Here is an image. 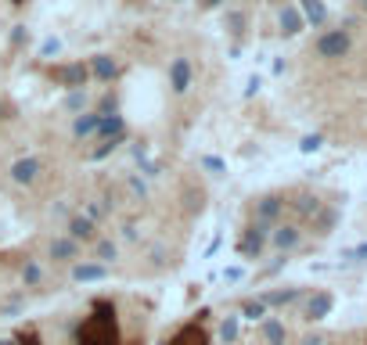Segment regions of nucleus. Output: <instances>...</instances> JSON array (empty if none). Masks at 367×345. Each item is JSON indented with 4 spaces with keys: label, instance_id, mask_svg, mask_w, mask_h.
Listing matches in <instances>:
<instances>
[{
    "label": "nucleus",
    "instance_id": "obj_1",
    "mask_svg": "<svg viewBox=\"0 0 367 345\" xmlns=\"http://www.w3.org/2000/svg\"><path fill=\"white\" fill-rule=\"evenodd\" d=\"M76 345H119V320L112 302H98L94 313L79 324Z\"/></svg>",
    "mask_w": 367,
    "mask_h": 345
},
{
    "label": "nucleus",
    "instance_id": "obj_2",
    "mask_svg": "<svg viewBox=\"0 0 367 345\" xmlns=\"http://www.w3.org/2000/svg\"><path fill=\"white\" fill-rule=\"evenodd\" d=\"M51 83L61 90H83L90 83V69L86 61H61V65L51 69Z\"/></svg>",
    "mask_w": 367,
    "mask_h": 345
},
{
    "label": "nucleus",
    "instance_id": "obj_3",
    "mask_svg": "<svg viewBox=\"0 0 367 345\" xmlns=\"http://www.w3.org/2000/svg\"><path fill=\"white\" fill-rule=\"evenodd\" d=\"M353 51V37L349 29H324V33L317 37V54L328 58V61H339Z\"/></svg>",
    "mask_w": 367,
    "mask_h": 345
},
{
    "label": "nucleus",
    "instance_id": "obj_4",
    "mask_svg": "<svg viewBox=\"0 0 367 345\" xmlns=\"http://www.w3.org/2000/svg\"><path fill=\"white\" fill-rule=\"evenodd\" d=\"M166 76H169V90L176 93V98H184V93L191 90V83H195V65H191V58H184V54H176L173 61H169V69H166Z\"/></svg>",
    "mask_w": 367,
    "mask_h": 345
},
{
    "label": "nucleus",
    "instance_id": "obj_5",
    "mask_svg": "<svg viewBox=\"0 0 367 345\" xmlns=\"http://www.w3.org/2000/svg\"><path fill=\"white\" fill-rule=\"evenodd\" d=\"M40 173H44V162L37 159V155H25V159H15L11 162V180L18 187H33L40 180Z\"/></svg>",
    "mask_w": 367,
    "mask_h": 345
},
{
    "label": "nucleus",
    "instance_id": "obj_6",
    "mask_svg": "<svg viewBox=\"0 0 367 345\" xmlns=\"http://www.w3.org/2000/svg\"><path fill=\"white\" fill-rule=\"evenodd\" d=\"M86 69H90V79H94V83H112V79H119V61H115L112 54L86 58Z\"/></svg>",
    "mask_w": 367,
    "mask_h": 345
},
{
    "label": "nucleus",
    "instance_id": "obj_7",
    "mask_svg": "<svg viewBox=\"0 0 367 345\" xmlns=\"http://www.w3.org/2000/svg\"><path fill=\"white\" fill-rule=\"evenodd\" d=\"M281 212H285V202L278 195H266V198L256 202V223H266L273 230V227H278V219H281Z\"/></svg>",
    "mask_w": 367,
    "mask_h": 345
},
{
    "label": "nucleus",
    "instance_id": "obj_8",
    "mask_svg": "<svg viewBox=\"0 0 367 345\" xmlns=\"http://www.w3.org/2000/svg\"><path fill=\"white\" fill-rule=\"evenodd\" d=\"M98 126H101V112L94 108H86L72 119V137L76 141H90V137H98Z\"/></svg>",
    "mask_w": 367,
    "mask_h": 345
},
{
    "label": "nucleus",
    "instance_id": "obj_9",
    "mask_svg": "<svg viewBox=\"0 0 367 345\" xmlns=\"http://www.w3.org/2000/svg\"><path fill=\"white\" fill-rule=\"evenodd\" d=\"M299 241H302V234L295 223H278L270 230V245L278 248V252H292V248H299Z\"/></svg>",
    "mask_w": 367,
    "mask_h": 345
},
{
    "label": "nucleus",
    "instance_id": "obj_10",
    "mask_svg": "<svg viewBox=\"0 0 367 345\" xmlns=\"http://www.w3.org/2000/svg\"><path fill=\"white\" fill-rule=\"evenodd\" d=\"M98 137H101V141H115V144H122V141H127V119H122L119 112H108V115H101Z\"/></svg>",
    "mask_w": 367,
    "mask_h": 345
},
{
    "label": "nucleus",
    "instance_id": "obj_11",
    "mask_svg": "<svg viewBox=\"0 0 367 345\" xmlns=\"http://www.w3.org/2000/svg\"><path fill=\"white\" fill-rule=\"evenodd\" d=\"M169 345H209V331H205L202 324H184V327L173 334Z\"/></svg>",
    "mask_w": 367,
    "mask_h": 345
},
{
    "label": "nucleus",
    "instance_id": "obj_12",
    "mask_svg": "<svg viewBox=\"0 0 367 345\" xmlns=\"http://www.w3.org/2000/svg\"><path fill=\"white\" fill-rule=\"evenodd\" d=\"M76 256H79V241H72L69 234L51 241V259H54V263H72Z\"/></svg>",
    "mask_w": 367,
    "mask_h": 345
},
{
    "label": "nucleus",
    "instance_id": "obj_13",
    "mask_svg": "<svg viewBox=\"0 0 367 345\" xmlns=\"http://www.w3.org/2000/svg\"><path fill=\"white\" fill-rule=\"evenodd\" d=\"M299 15L306 25H324L328 22V8H324V0H299Z\"/></svg>",
    "mask_w": 367,
    "mask_h": 345
},
{
    "label": "nucleus",
    "instance_id": "obj_14",
    "mask_svg": "<svg viewBox=\"0 0 367 345\" xmlns=\"http://www.w3.org/2000/svg\"><path fill=\"white\" fill-rule=\"evenodd\" d=\"M94 230H98V227H94V219H86L83 212L69 219V237H72V241H94V237H98Z\"/></svg>",
    "mask_w": 367,
    "mask_h": 345
},
{
    "label": "nucleus",
    "instance_id": "obj_15",
    "mask_svg": "<svg viewBox=\"0 0 367 345\" xmlns=\"http://www.w3.org/2000/svg\"><path fill=\"white\" fill-rule=\"evenodd\" d=\"M108 270L101 263H76L72 266V280H79V285H86V280H105Z\"/></svg>",
    "mask_w": 367,
    "mask_h": 345
},
{
    "label": "nucleus",
    "instance_id": "obj_16",
    "mask_svg": "<svg viewBox=\"0 0 367 345\" xmlns=\"http://www.w3.org/2000/svg\"><path fill=\"white\" fill-rule=\"evenodd\" d=\"M302 29H306V22H302L299 8H295V4L281 8V33H285V37H295V33H302Z\"/></svg>",
    "mask_w": 367,
    "mask_h": 345
},
{
    "label": "nucleus",
    "instance_id": "obj_17",
    "mask_svg": "<svg viewBox=\"0 0 367 345\" xmlns=\"http://www.w3.org/2000/svg\"><path fill=\"white\" fill-rule=\"evenodd\" d=\"M328 309H331V295H324V292H321V295H314V299H310V306H306V317H310V320H321Z\"/></svg>",
    "mask_w": 367,
    "mask_h": 345
},
{
    "label": "nucleus",
    "instance_id": "obj_18",
    "mask_svg": "<svg viewBox=\"0 0 367 345\" xmlns=\"http://www.w3.org/2000/svg\"><path fill=\"white\" fill-rule=\"evenodd\" d=\"M22 280H25V288H37L40 280H44V266H40L37 259H25V266H22Z\"/></svg>",
    "mask_w": 367,
    "mask_h": 345
},
{
    "label": "nucleus",
    "instance_id": "obj_19",
    "mask_svg": "<svg viewBox=\"0 0 367 345\" xmlns=\"http://www.w3.org/2000/svg\"><path fill=\"white\" fill-rule=\"evenodd\" d=\"M86 105H90V93H86V86L83 90H69V98H65V112H86Z\"/></svg>",
    "mask_w": 367,
    "mask_h": 345
},
{
    "label": "nucleus",
    "instance_id": "obj_20",
    "mask_svg": "<svg viewBox=\"0 0 367 345\" xmlns=\"http://www.w3.org/2000/svg\"><path fill=\"white\" fill-rule=\"evenodd\" d=\"M198 166H202L205 173H212V176H224V173H227V162H224V159H217V155H202Z\"/></svg>",
    "mask_w": 367,
    "mask_h": 345
},
{
    "label": "nucleus",
    "instance_id": "obj_21",
    "mask_svg": "<svg viewBox=\"0 0 367 345\" xmlns=\"http://www.w3.org/2000/svg\"><path fill=\"white\" fill-rule=\"evenodd\" d=\"M321 144H324L321 134H306V137L299 141V151H302V155H314V151H321Z\"/></svg>",
    "mask_w": 367,
    "mask_h": 345
},
{
    "label": "nucleus",
    "instance_id": "obj_22",
    "mask_svg": "<svg viewBox=\"0 0 367 345\" xmlns=\"http://www.w3.org/2000/svg\"><path fill=\"white\" fill-rule=\"evenodd\" d=\"M115 256H119L115 241H98V259H101V263H108V259H115Z\"/></svg>",
    "mask_w": 367,
    "mask_h": 345
},
{
    "label": "nucleus",
    "instance_id": "obj_23",
    "mask_svg": "<svg viewBox=\"0 0 367 345\" xmlns=\"http://www.w3.org/2000/svg\"><path fill=\"white\" fill-rule=\"evenodd\" d=\"M54 54H61V40H58V37H51V40H44V44H40V58H47V61H51Z\"/></svg>",
    "mask_w": 367,
    "mask_h": 345
},
{
    "label": "nucleus",
    "instance_id": "obj_24",
    "mask_svg": "<svg viewBox=\"0 0 367 345\" xmlns=\"http://www.w3.org/2000/svg\"><path fill=\"white\" fill-rule=\"evenodd\" d=\"M227 29H231V33H241V29H245V15L241 11H231L227 15Z\"/></svg>",
    "mask_w": 367,
    "mask_h": 345
},
{
    "label": "nucleus",
    "instance_id": "obj_25",
    "mask_svg": "<svg viewBox=\"0 0 367 345\" xmlns=\"http://www.w3.org/2000/svg\"><path fill=\"white\" fill-rule=\"evenodd\" d=\"M245 317H263V302H249V306H245Z\"/></svg>",
    "mask_w": 367,
    "mask_h": 345
},
{
    "label": "nucleus",
    "instance_id": "obj_26",
    "mask_svg": "<svg viewBox=\"0 0 367 345\" xmlns=\"http://www.w3.org/2000/svg\"><path fill=\"white\" fill-rule=\"evenodd\" d=\"M224 4H227V0H198L202 11H217V8H224Z\"/></svg>",
    "mask_w": 367,
    "mask_h": 345
},
{
    "label": "nucleus",
    "instance_id": "obj_27",
    "mask_svg": "<svg viewBox=\"0 0 367 345\" xmlns=\"http://www.w3.org/2000/svg\"><path fill=\"white\" fill-rule=\"evenodd\" d=\"M281 334H285L281 324H266V338H270V341H281Z\"/></svg>",
    "mask_w": 367,
    "mask_h": 345
},
{
    "label": "nucleus",
    "instance_id": "obj_28",
    "mask_svg": "<svg viewBox=\"0 0 367 345\" xmlns=\"http://www.w3.org/2000/svg\"><path fill=\"white\" fill-rule=\"evenodd\" d=\"M25 37H29V33H25V25H15V33H11V47H18Z\"/></svg>",
    "mask_w": 367,
    "mask_h": 345
},
{
    "label": "nucleus",
    "instance_id": "obj_29",
    "mask_svg": "<svg viewBox=\"0 0 367 345\" xmlns=\"http://www.w3.org/2000/svg\"><path fill=\"white\" fill-rule=\"evenodd\" d=\"M259 86H263V79H259V76H252V79H249V86H245V98H252V93H256Z\"/></svg>",
    "mask_w": 367,
    "mask_h": 345
},
{
    "label": "nucleus",
    "instance_id": "obj_30",
    "mask_svg": "<svg viewBox=\"0 0 367 345\" xmlns=\"http://www.w3.org/2000/svg\"><path fill=\"white\" fill-rule=\"evenodd\" d=\"M4 112H8V108H4V101H0V119H4Z\"/></svg>",
    "mask_w": 367,
    "mask_h": 345
},
{
    "label": "nucleus",
    "instance_id": "obj_31",
    "mask_svg": "<svg viewBox=\"0 0 367 345\" xmlns=\"http://www.w3.org/2000/svg\"><path fill=\"white\" fill-rule=\"evenodd\" d=\"M360 4H363V8H367V0H360Z\"/></svg>",
    "mask_w": 367,
    "mask_h": 345
}]
</instances>
